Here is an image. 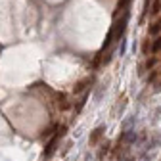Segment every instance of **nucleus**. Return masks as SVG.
<instances>
[{
  "mask_svg": "<svg viewBox=\"0 0 161 161\" xmlns=\"http://www.w3.org/2000/svg\"><path fill=\"white\" fill-rule=\"evenodd\" d=\"M157 90H161V83H159V85H157Z\"/></svg>",
  "mask_w": 161,
  "mask_h": 161,
  "instance_id": "11",
  "label": "nucleus"
},
{
  "mask_svg": "<svg viewBox=\"0 0 161 161\" xmlns=\"http://www.w3.org/2000/svg\"><path fill=\"white\" fill-rule=\"evenodd\" d=\"M155 62H157L155 58H150L148 62H146V67H153V65H155Z\"/></svg>",
  "mask_w": 161,
  "mask_h": 161,
  "instance_id": "9",
  "label": "nucleus"
},
{
  "mask_svg": "<svg viewBox=\"0 0 161 161\" xmlns=\"http://www.w3.org/2000/svg\"><path fill=\"white\" fill-rule=\"evenodd\" d=\"M59 136H62V134L58 132V134L50 140V142H48V146H46V150H44V155H52V152H54V148H56V142H58V138H59Z\"/></svg>",
  "mask_w": 161,
  "mask_h": 161,
  "instance_id": "2",
  "label": "nucleus"
},
{
  "mask_svg": "<svg viewBox=\"0 0 161 161\" xmlns=\"http://www.w3.org/2000/svg\"><path fill=\"white\" fill-rule=\"evenodd\" d=\"M159 8H161V0H155L153 2V6H152V15H155V14H159Z\"/></svg>",
  "mask_w": 161,
  "mask_h": 161,
  "instance_id": "8",
  "label": "nucleus"
},
{
  "mask_svg": "<svg viewBox=\"0 0 161 161\" xmlns=\"http://www.w3.org/2000/svg\"><path fill=\"white\" fill-rule=\"evenodd\" d=\"M113 38H115V29L111 27V29H109V33H108V36H106V40H104V46H102V50H106V48H109V46H111Z\"/></svg>",
  "mask_w": 161,
  "mask_h": 161,
  "instance_id": "3",
  "label": "nucleus"
},
{
  "mask_svg": "<svg viewBox=\"0 0 161 161\" xmlns=\"http://www.w3.org/2000/svg\"><path fill=\"white\" fill-rule=\"evenodd\" d=\"M130 2H132V0H119V4H117V8H115V17L121 14V12H127V8L130 6Z\"/></svg>",
  "mask_w": 161,
  "mask_h": 161,
  "instance_id": "1",
  "label": "nucleus"
},
{
  "mask_svg": "<svg viewBox=\"0 0 161 161\" xmlns=\"http://www.w3.org/2000/svg\"><path fill=\"white\" fill-rule=\"evenodd\" d=\"M102 132H104V127H100V129H96V130H94V134L90 136V144H96L98 140H100V136H102Z\"/></svg>",
  "mask_w": 161,
  "mask_h": 161,
  "instance_id": "5",
  "label": "nucleus"
},
{
  "mask_svg": "<svg viewBox=\"0 0 161 161\" xmlns=\"http://www.w3.org/2000/svg\"><path fill=\"white\" fill-rule=\"evenodd\" d=\"M159 33H161V19H159V21H155V23H152V25H150V35L157 36Z\"/></svg>",
  "mask_w": 161,
  "mask_h": 161,
  "instance_id": "4",
  "label": "nucleus"
},
{
  "mask_svg": "<svg viewBox=\"0 0 161 161\" xmlns=\"http://www.w3.org/2000/svg\"><path fill=\"white\" fill-rule=\"evenodd\" d=\"M86 85H90V79H83V80H80V83L75 86V92L79 94V92H83L85 88H86Z\"/></svg>",
  "mask_w": 161,
  "mask_h": 161,
  "instance_id": "6",
  "label": "nucleus"
},
{
  "mask_svg": "<svg viewBox=\"0 0 161 161\" xmlns=\"http://www.w3.org/2000/svg\"><path fill=\"white\" fill-rule=\"evenodd\" d=\"M159 50H161V36H157L152 42V54H157Z\"/></svg>",
  "mask_w": 161,
  "mask_h": 161,
  "instance_id": "7",
  "label": "nucleus"
},
{
  "mask_svg": "<svg viewBox=\"0 0 161 161\" xmlns=\"http://www.w3.org/2000/svg\"><path fill=\"white\" fill-rule=\"evenodd\" d=\"M142 50H144V52H150V40H144V44H142Z\"/></svg>",
  "mask_w": 161,
  "mask_h": 161,
  "instance_id": "10",
  "label": "nucleus"
}]
</instances>
